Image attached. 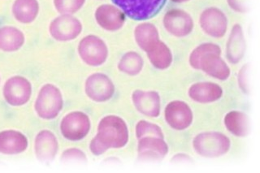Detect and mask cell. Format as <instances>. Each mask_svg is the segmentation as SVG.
<instances>
[{
  "instance_id": "obj_1",
  "label": "cell",
  "mask_w": 260,
  "mask_h": 173,
  "mask_svg": "<svg viewBox=\"0 0 260 173\" xmlns=\"http://www.w3.org/2000/svg\"><path fill=\"white\" fill-rule=\"evenodd\" d=\"M128 140V128L120 117L108 116L102 119L98 134L91 141L89 148L95 155H102L109 148H121Z\"/></svg>"
},
{
  "instance_id": "obj_2",
  "label": "cell",
  "mask_w": 260,
  "mask_h": 173,
  "mask_svg": "<svg viewBox=\"0 0 260 173\" xmlns=\"http://www.w3.org/2000/svg\"><path fill=\"white\" fill-rule=\"evenodd\" d=\"M221 50L214 43H204L196 47L189 56V63L192 67L203 70L206 74L224 81L230 78V68L220 58Z\"/></svg>"
},
{
  "instance_id": "obj_3",
  "label": "cell",
  "mask_w": 260,
  "mask_h": 173,
  "mask_svg": "<svg viewBox=\"0 0 260 173\" xmlns=\"http://www.w3.org/2000/svg\"><path fill=\"white\" fill-rule=\"evenodd\" d=\"M193 147L201 156L216 158L230 151V140L220 132H203L193 139Z\"/></svg>"
},
{
  "instance_id": "obj_4",
  "label": "cell",
  "mask_w": 260,
  "mask_h": 173,
  "mask_svg": "<svg viewBox=\"0 0 260 173\" xmlns=\"http://www.w3.org/2000/svg\"><path fill=\"white\" fill-rule=\"evenodd\" d=\"M112 2L129 18L145 21L158 14L166 0H112Z\"/></svg>"
},
{
  "instance_id": "obj_5",
  "label": "cell",
  "mask_w": 260,
  "mask_h": 173,
  "mask_svg": "<svg viewBox=\"0 0 260 173\" xmlns=\"http://www.w3.org/2000/svg\"><path fill=\"white\" fill-rule=\"evenodd\" d=\"M63 108V98L58 88L47 84L39 92L35 103V110L41 118L54 119Z\"/></svg>"
},
{
  "instance_id": "obj_6",
  "label": "cell",
  "mask_w": 260,
  "mask_h": 173,
  "mask_svg": "<svg viewBox=\"0 0 260 173\" xmlns=\"http://www.w3.org/2000/svg\"><path fill=\"white\" fill-rule=\"evenodd\" d=\"M78 53L81 59L89 66H100L108 58V50L100 38L88 35L81 39L78 46Z\"/></svg>"
},
{
  "instance_id": "obj_7",
  "label": "cell",
  "mask_w": 260,
  "mask_h": 173,
  "mask_svg": "<svg viewBox=\"0 0 260 173\" xmlns=\"http://www.w3.org/2000/svg\"><path fill=\"white\" fill-rule=\"evenodd\" d=\"M50 33L57 41H72L79 36L82 25L78 19L71 15L63 14L51 21Z\"/></svg>"
},
{
  "instance_id": "obj_8",
  "label": "cell",
  "mask_w": 260,
  "mask_h": 173,
  "mask_svg": "<svg viewBox=\"0 0 260 173\" xmlns=\"http://www.w3.org/2000/svg\"><path fill=\"white\" fill-rule=\"evenodd\" d=\"M90 121L85 113L73 112L65 116L60 124L61 132L65 139L79 141L89 132Z\"/></svg>"
},
{
  "instance_id": "obj_9",
  "label": "cell",
  "mask_w": 260,
  "mask_h": 173,
  "mask_svg": "<svg viewBox=\"0 0 260 173\" xmlns=\"http://www.w3.org/2000/svg\"><path fill=\"white\" fill-rule=\"evenodd\" d=\"M32 94L30 82L23 77H13L8 79L4 87V96L12 106H21L28 102Z\"/></svg>"
},
{
  "instance_id": "obj_10",
  "label": "cell",
  "mask_w": 260,
  "mask_h": 173,
  "mask_svg": "<svg viewBox=\"0 0 260 173\" xmlns=\"http://www.w3.org/2000/svg\"><path fill=\"white\" fill-rule=\"evenodd\" d=\"M85 93L95 102H105L112 98L115 86L112 80L103 74L89 76L85 82Z\"/></svg>"
},
{
  "instance_id": "obj_11",
  "label": "cell",
  "mask_w": 260,
  "mask_h": 173,
  "mask_svg": "<svg viewBox=\"0 0 260 173\" xmlns=\"http://www.w3.org/2000/svg\"><path fill=\"white\" fill-rule=\"evenodd\" d=\"M199 22L203 31L211 37L219 39L227 32V17L222 11L214 7L203 11Z\"/></svg>"
},
{
  "instance_id": "obj_12",
  "label": "cell",
  "mask_w": 260,
  "mask_h": 173,
  "mask_svg": "<svg viewBox=\"0 0 260 173\" xmlns=\"http://www.w3.org/2000/svg\"><path fill=\"white\" fill-rule=\"evenodd\" d=\"M165 120L176 130H185L192 124L193 113L185 102L173 101L165 108Z\"/></svg>"
},
{
  "instance_id": "obj_13",
  "label": "cell",
  "mask_w": 260,
  "mask_h": 173,
  "mask_svg": "<svg viewBox=\"0 0 260 173\" xmlns=\"http://www.w3.org/2000/svg\"><path fill=\"white\" fill-rule=\"evenodd\" d=\"M165 29L176 37H185L192 32L193 21L192 17L185 11L172 9L164 17Z\"/></svg>"
},
{
  "instance_id": "obj_14",
  "label": "cell",
  "mask_w": 260,
  "mask_h": 173,
  "mask_svg": "<svg viewBox=\"0 0 260 173\" xmlns=\"http://www.w3.org/2000/svg\"><path fill=\"white\" fill-rule=\"evenodd\" d=\"M98 24L108 31L120 29L125 22V15L116 7L110 5H101L95 12Z\"/></svg>"
},
{
  "instance_id": "obj_15",
  "label": "cell",
  "mask_w": 260,
  "mask_h": 173,
  "mask_svg": "<svg viewBox=\"0 0 260 173\" xmlns=\"http://www.w3.org/2000/svg\"><path fill=\"white\" fill-rule=\"evenodd\" d=\"M132 98L134 106L142 114L157 117L160 113V97L156 92L136 90Z\"/></svg>"
},
{
  "instance_id": "obj_16",
  "label": "cell",
  "mask_w": 260,
  "mask_h": 173,
  "mask_svg": "<svg viewBox=\"0 0 260 173\" xmlns=\"http://www.w3.org/2000/svg\"><path fill=\"white\" fill-rule=\"evenodd\" d=\"M138 151L139 156L143 159H160L168 154L169 147L161 137L145 136L140 139Z\"/></svg>"
},
{
  "instance_id": "obj_17",
  "label": "cell",
  "mask_w": 260,
  "mask_h": 173,
  "mask_svg": "<svg viewBox=\"0 0 260 173\" xmlns=\"http://www.w3.org/2000/svg\"><path fill=\"white\" fill-rule=\"evenodd\" d=\"M189 95L195 102L207 103L215 102L221 98L223 90L217 84L199 82L190 86Z\"/></svg>"
},
{
  "instance_id": "obj_18",
  "label": "cell",
  "mask_w": 260,
  "mask_h": 173,
  "mask_svg": "<svg viewBox=\"0 0 260 173\" xmlns=\"http://www.w3.org/2000/svg\"><path fill=\"white\" fill-rule=\"evenodd\" d=\"M246 49V41L242 26L240 25H234L226 47V56L229 61L234 64L239 63L245 55Z\"/></svg>"
},
{
  "instance_id": "obj_19",
  "label": "cell",
  "mask_w": 260,
  "mask_h": 173,
  "mask_svg": "<svg viewBox=\"0 0 260 173\" xmlns=\"http://www.w3.org/2000/svg\"><path fill=\"white\" fill-rule=\"evenodd\" d=\"M28 141L21 132L6 130L0 132V152L6 155L20 154L26 150Z\"/></svg>"
},
{
  "instance_id": "obj_20",
  "label": "cell",
  "mask_w": 260,
  "mask_h": 173,
  "mask_svg": "<svg viewBox=\"0 0 260 173\" xmlns=\"http://www.w3.org/2000/svg\"><path fill=\"white\" fill-rule=\"evenodd\" d=\"M57 150L58 143L51 131L43 130L39 132L35 140V153L39 159L51 160L56 155Z\"/></svg>"
},
{
  "instance_id": "obj_21",
  "label": "cell",
  "mask_w": 260,
  "mask_h": 173,
  "mask_svg": "<svg viewBox=\"0 0 260 173\" xmlns=\"http://www.w3.org/2000/svg\"><path fill=\"white\" fill-rule=\"evenodd\" d=\"M24 36L21 31L12 26L0 28V50L12 52L24 45Z\"/></svg>"
},
{
  "instance_id": "obj_22",
  "label": "cell",
  "mask_w": 260,
  "mask_h": 173,
  "mask_svg": "<svg viewBox=\"0 0 260 173\" xmlns=\"http://www.w3.org/2000/svg\"><path fill=\"white\" fill-rule=\"evenodd\" d=\"M150 61L158 70H166L173 62V55L168 46L158 40L146 51Z\"/></svg>"
},
{
  "instance_id": "obj_23",
  "label": "cell",
  "mask_w": 260,
  "mask_h": 173,
  "mask_svg": "<svg viewBox=\"0 0 260 173\" xmlns=\"http://www.w3.org/2000/svg\"><path fill=\"white\" fill-rule=\"evenodd\" d=\"M39 11V5L37 0H16L12 7L15 18L24 24L35 21Z\"/></svg>"
},
{
  "instance_id": "obj_24",
  "label": "cell",
  "mask_w": 260,
  "mask_h": 173,
  "mask_svg": "<svg viewBox=\"0 0 260 173\" xmlns=\"http://www.w3.org/2000/svg\"><path fill=\"white\" fill-rule=\"evenodd\" d=\"M224 124L228 130L237 136H245L250 130L249 118L244 112L232 111L224 117Z\"/></svg>"
},
{
  "instance_id": "obj_25",
  "label": "cell",
  "mask_w": 260,
  "mask_h": 173,
  "mask_svg": "<svg viewBox=\"0 0 260 173\" xmlns=\"http://www.w3.org/2000/svg\"><path fill=\"white\" fill-rule=\"evenodd\" d=\"M134 36L138 45L145 51L159 40L158 29L150 23H143L138 25L134 31Z\"/></svg>"
},
{
  "instance_id": "obj_26",
  "label": "cell",
  "mask_w": 260,
  "mask_h": 173,
  "mask_svg": "<svg viewBox=\"0 0 260 173\" xmlns=\"http://www.w3.org/2000/svg\"><path fill=\"white\" fill-rule=\"evenodd\" d=\"M143 64L144 62L139 54L135 51H129L122 56L118 68L128 75L135 76L142 71Z\"/></svg>"
},
{
  "instance_id": "obj_27",
  "label": "cell",
  "mask_w": 260,
  "mask_h": 173,
  "mask_svg": "<svg viewBox=\"0 0 260 173\" xmlns=\"http://www.w3.org/2000/svg\"><path fill=\"white\" fill-rule=\"evenodd\" d=\"M136 135L138 139H142L145 136H157L164 139V133L156 124L148 122L146 120H141L136 126Z\"/></svg>"
},
{
  "instance_id": "obj_28",
  "label": "cell",
  "mask_w": 260,
  "mask_h": 173,
  "mask_svg": "<svg viewBox=\"0 0 260 173\" xmlns=\"http://www.w3.org/2000/svg\"><path fill=\"white\" fill-rule=\"evenodd\" d=\"M85 0H54L55 9L62 14L77 13L85 4Z\"/></svg>"
},
{
  "instance_id": "obj_29",
  "label": "cell",
  "mask_w": 260,
  "mask_h": 173,
  "mask_svg": "<svg viewBox=\"0 0 260 173\" xmlns=\"http://www.w3.org/2000/svg\"><path fill=\"white\" fill-rule=\"evenodd\" d=\"M250 66L249 64H245L243 67L240 70L238 74V85L239 87L244 93H249L250 90Z\"/></svg>"
},
{
  "instance_id": "obj_30",
  "label": "cell",
  "mask_w": 260,
  "mask_h": 173,
  "mask_svg": "<svg viewBox=\"0 0 260 173\" xmlns=\"http://www.w3.org/2000/svg\"><path fill=\"white\" fill-rule=\"evenodd\" d=\"M228 4L237 13H246L251 6V0H227Z\"/></svg>"
},
{
  "instance_id": "obj_31",
  "label": "cell",
  "mask_w": 260,
  "mask_h": 173,
  "mask_svg": "<svg viewBox=\"0 0 260 173\" xmlns=\"http://www.w3.org/2000/svg\"><path fill=\"white\" fill-rule=\"evenodd\" d=\"M62 159L65 160H85V155L82 151L78 149H69L68 151H64L62 155Z\"/></svg>"
},
{
  "instance_id": "obj_32",
  "label": "cell",
  "mask_w": 260,
  "mask_h": 173,
  "mask_svg": "<svg viewBox=\"0 0 260 173\" xmlns=\"http://www.w3.org/2000/svg\"><path fill=\"white\" fill-rule=\"evenodd\" d=\"M172 1L174 3H177V4H181V3L187 2L189 0H172Z\"/></svg>"
}]
</instances>
